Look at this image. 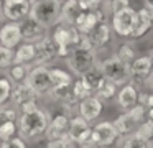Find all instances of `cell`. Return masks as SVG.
<instances>
[{
	"label": "cell",
	"instance_id": "d4e9b609",
	"mask_svg": "<svg viewBox=\"0 0 153 148\" xmlns=\"http://www.w3.org/2000/svg\"><path fill=\"white\" fill-rule=\"evenodd\" d=\"M13 62L15 64L33 66L35 62V49L30 43H22L13 49Z\"/></svg>",
	"mask_w": 153,
	"mask_h": 148
},
{
	"label": "cell",
	"instance_id": "d6a6232c",
	"mask_svg": "<svg viewBox=\"0 0 153 148\" xmlns=\"http://www.w3.org/2000/svg\"><path fill=\"white\" fill-rule=\"evenodd\" d=\"M12 82L7 77H0V107L8 105L10 102V94H12Z\"/></svg>",
	"mask_w": 153,
	"mask_h": 148
},
{
	"label": "cell",
	"instance_id": "8992f818",
	"mask_svg": "<svg viewBox=\"0 0 153 148\" xmlns=\"http://www.w3.org/2000/svg\"><path fill=\"white\" fill-rule=\"evenodd\" d=\"M122 138L115 132L112 122L102 120L92 127V135H91V143L99 148H112L115 147Z\"/></svg>",
	"mask_w": 153,
	"mask_h": 148
},
{
	"label": "cell",
	"instance_id": "4316f807",
	"mask_svg": "<svg viewBox=\"0 0 153 148\" xmlns=\"http://www.w3.org/2000/svg\"><path fill=\"white\" fill-rule=\"evenodd\" d=\"M114 56H115L117 59H119L120 62H123V64H127V66H130L132 64V61L137 58V48L133 46V43H130V41H123V43H120L119 46H117V49H115V53H114Z\"/></svg>",
	"mask_w": 153,
	"mask_h": 148
},
{
	"label": "cell",
	"instance_id": "1f68e13d",
	"mask_svg": "<svg viewBox=\"0 0 153 148\" xmlns=\"http://www.w3.org/2000/svg\"><path fill=\"white\" fill-rule=\"evenodd\" d=\"M120 148H153L152 141H143L135 135H128V137L122 138V145Z\"/></svg>",
	"mask_w": 153,
	"mask_h": 148
},
{
	"label": "cell",
	"instance_id": "ac0fdd59",
	"mask_svg": "<svg viewBox=\"0 0 153 148\" xmlns=\"http://www.w3.org/2000/svg\"><path fill=\"white\" fill-rule=\"evenodd\" d=\"M153 25V12L146 8H138L135 10V22H133V28L130 33V38L132 39H140L150 31Z\"/></svg>",
	"mask_w": 153,
	"mask_h": 148
},
{
	"label": "cell",
	"instance_id": "ffe728a7",
	"mask_svg": "<svg viewBox=\"0 0 153 148\" xmlns=\"http://www.w3.org/2000/svg\"><path fill=\"white\" fill-rule=\"evenodd\" d=\"M68 123H69V115L64 114V112H59V114L51 115L50 118V125H48V130L45 138L46 140H58V138H64L68 140Z\"/></svg>",
	"mask_w": 153,
	"mask_h": 148
},
{
	"label": "cell",
	"instance_id": "f6af8a7d",
	"mask_svg": "<svg viewBox=\"0 0 153 148\" xmlns=\"http://www.w3.org/2000/svg\"><path fill=\"white\" fill-rule=\"evenodd\" d=\"M28 2H30L31 5H33V3H38V2H40V0H28Z\"/></svg>",
	"mask_w": 153,
	"mask_h": 148
},
{
	"label": "cell",
	"instance_id": "bcb514c9",
	"mask_svg": "<svg viewBox=\"0 0 153 148\" xmlns=\"http://www.w3.org/2000/svg\"><path fill=\"white\" fill-rule=\"evenodd\" d=\"M2 20H4V18H2V15H0V25H2Z\"/></svg>",
	"mask_w": 153,
	"mask_h": 148
},
{
	"label": "cell",
	"instance_id": "484cf974",
	"mask_svg": "<svg viewBox=\"0 0 153 148\" xmlns=\"http://www.w3.org/2000/svg\"><path fill=\"white\" fill-rule=\"evenodd\" d=\"M81 82H82L84 86H86L87 89H89L91 92H96L97 89L100 87V86L105 82V79H104L102 72H100V69L97 68V66H94L92 69H89V71H86L82 76H81Z\"/></svg>",
	"mask_w": 153,
	"mask_h": 148
},
{
	"label": "cell",
	"instance_id": "7bdbcfd3",
	"mask_svg": "<svg viewBox=\"0 0 153 148\" xmlns=\"http://www.w3.org/2000/svg\"><path fill=\"white\" fill-rule=\"evenodd\" d=\"M77 148H99V147H96V145L89 143V145H82V147H77Z\"/></svg>",
	"mask_w": 153,
	"mask_h": 148
},
{
	"label": "cell",
	"instance_id": "8d00e7d4",
	"mask_svg": "<svg viewBox=\"0 0 153 148\" xmlns=\"http://www.w3.org/2000/svg\"><path fill=\"white\" fill-rule=\"evenodd\" d=\"M104 7H105L109 15H114V13L122 12V10L128 8V7H132V5H130V0H110V2Z\"/></svg>",
	"mask_w": 153,
	"mask_h": 148
},
{
	"label": "cell",
	"instance_id": "6da1fadb",
	"mask_svg": "<svg viewBox=\"0 0 153 148\" xmlns=\"http://www.w3.org/2000/svg\"><path fill=\"white\" fill-rule=\"evenodd\" d=\"M50 118L51 114L43 107L40 110L33 112V114L18 115L17 128L20 138H23L25 141H38L41 138H45L48 125H50Z\"/></svg>",
	"mask_w": 153,
	"mask_h": 148
},
{
	"label": "cell",
	"instance_id": "603a6c76",
	"mask_svg": "<svg viewBox=\"0 0 153 148\" xmlns=\"http://www.w3.org/2000/svg\"><path fill=\"white\" fill-rule=\"evenodd\" d=\"M84 13V10L79 7L77 0H63L61 2V13H59V22L66 25H76L77 18Z\"/></svg>",
	"mask_w": 153,
	"mask_h": 148
},
{
	"label": "cell",
	"instance_id": "e0dca14e",
	"mask_svg": "<svg viewBox=\"0 0 153 148\" xmlns=\"http://www.w3.org/2000/svg\"><path fill=\"white\" fill-rule=\"evenodd\" d=\"M86 38H87V41L91 43L94 51L99 53L100 49L107 48V46L112 43V38H114V33H112V30H110L109 22L97 25L89 35H86Z\"/></svg>",
	"mask_w": 153,
	"mask_h": 148
},
{
	"label": "cell",
	"instance_id": "5b68a950",
	"mask_svg": "<svg viewBox=\"0 0 153 148\" xmlns=\"http://www.w3.org/2000/svg\"><path fill=\"white\" fill-rule=\"evenodd\" d=\"M97 68L100 69L104 79L107 82H110V84L117 86V87H122L123 84L130 82V66L120 62L114 54L99 61Z\"/></svg>",
	"mask_w": 153,
	"mask_h": 148
},
{
	"label": "cell",
	"instance_id": "9c48e42d",
	"mask_svg": "<svg viewBox=\"0 0 153 148\" xmlns=\"http://www.w3.org/2000/svg\"><path fill=\"white\" fill-rule=\"evenodd\" d=\"M31 10V3L28 0H5L0 5V15L5 22L22 23Z\"/></svg>",
	"mask_w": 153,
	"mask_h": 148
},
{
	"label": "cell",
	"instance_id": "4fadbf2b",
	"mask_svg": "<svg viewBox=\"0 0 153 148\" xmlns=\"http://www.w3.org/2000/svg\"><path fill=\"white\" fill-rule=\"evenodd\" d=\"M25 84L30 86L40 95V99H43L50 92V89L53 87L50 81V76H48V68H43V66H31Z\"/></svg>",
	"mask_w": 153,
	"mask_h": 148
},
{
	"label": "cell",
	"instance_id": "d590c367",
	"mask_svg": "<svg viewBox=\"0 0 153 148\" xmlns=\"http://www.w3.org/2000/svg\"><path fill=\"white\" fill-rule=\"evenodd\" d=\"M13 64V49L0 46V71H7Z\"/></svg>",
	"mask_w": 153,
	"mask_h": 148
},
{
	"label": "cell",
	"instance_id": "4dcf8cb0",
	"mask_svg": "<svg viewBox=\"0 0 153 148\" xmlns=\"http://www.w3.org/2000/svg\"><path fill=\"white\" fill-rule=\"evenodd\" d=\"M71 94H73V97L76 99L77 102L79 100H82V99H86V97H91V95H94L92 92L89 91V89L86 87V86L81 82V79L77 77V79H74V82L71 84Z\"/></svg>",
	"mask_w": 153,
	"mask_h": 148
},
{
	"label": "cell",
	"instance_id": "8fae6325",
	"mask_svg": "<svg viewBox=\"0 0 153 148\" xmlns=\"http://www.w3.org/2000/svg\"><path fill=\"white\" fill-rule=\"evenodd\" d=\"M107 16H109V13H107L105 7L102 5L100 8L92 10V12H84L82 15L77 18L74 28L79 31L81 36H86V35H89L97 25H100V23H107Z\"/></svg>",
	"mask_w": 153,
	"mask_h": 148
},
{
	"label": "cell",
	"instance_id": "83f0119b",
	"mask_svg": "<svg viewBox=\"0 0 153 148\" xmlns=\"http://www.w3.org/2000/svg\"><path fill=\"white\" fill-rule=\"evenodd\" d=\"M30 68L31 66H25V64H12L10 68L7 69V76L5 77L12 82V84H22V82L27 81V76L30 72Z\"/></svg>",
	"mask_w": 153,
	"mask_h": 148
},
{
	"label": "cell",
	"instance_id": "7c38bea8",
	"mask_svg": "<svg viewBox=\"0 0 153 148\" xmlns=\"http://www.w3.org/2000/svg\"><path fill=\"white\" fill-rule=\"evenodd\" d=\"M152 56L150 54H140L130 64V82L137 87H142L146 82V79L152 77Z\"/></svg>",
	"mask_w": 153,
	"mask_h": 148
},
{
	"label": "cell",
	"instance_id": "c3c4849f",
	"mask_svg": "<svg viewBox=\"0 0 153 148\" xmlns=\"http://www.w3.org/2000/svg\"><path fill=\"white\" fill-rule=\"evenodd\" d=\"M2 2H5V0H2Z\"/></svg>",
	"mask_w": 153,
	"mask_h": 148
},
{
	"label": "cell",
	"instance_id": "3957f363",
	"mask_svg": "<svg viewBox=\"0 0 153 148\" xmlns=\"http://www.w3.org/2000/svg\"><path fill=\"white\" fill-rule=\"evenodd\" d=\"M64 59H66L68 69H69L71 74L81 77L86 71H89L94 66H97V62H99V53H96L94 49L82 48V46H76Z\"/></svg>",
	"mask_w": 153,
	"mask_h": 148
},
{
	"label": "cell",
	"instance_id": "cb8c5ba5",
	"mask_svg": "<svg viewBox=\"0 0 153 148\" xmlns=\"http://www.w3.org/2000/svg\"><path fill=\"white\" fill-rule=\"evenodd\" d=\"M48 76L53 87H71L74 82V76L61 68H48Z\"/></svg>",
	"mask_w": 153,
	"mask_h": 148
},
{
	"label": "cell",
	"instance_id": "d6986e66",
	"mask_svg": "<svg viewBox=\"0 0 153 148\" xmlns=\"http://www.w3.org/2000/svg\"><path fill=\"white\" fill-rule=\"evenodd\" d=\"M18 45H22L20 23H12V22L2 23L0 25V46L15 49Z\"/></svg>",
	"mask_w": 153,
	"mask_h": 148
},
{
	"label": "cell",
	"instance_id": "7a4b0ae2",
	"mask_svg": "<svg viewBox=\"0 0 153 148\" xmlns=\"http://www.w3.org/2000/svg\"><path fill=\"white\" fill-rule=\"evenodd\" d=\"M50 38L58 48V56L59 58H66L81 41V35L73 25H66L63 22H58L56 25L51 28Z\"/></svg>",
	"mask_w": 153,
	"mask_h": 148
},
{
	"label": "cell",
	"instance_id": "60d3db41",
	"mask_svg": "<svg viewBox=\"0 0 153 148\" xmlns=\"http://www.w3.org/2000/svg\"><path fill=\"white\" fill-rule=\"evenodd\" d=\"M73 145L64 138H58V140H46V148H71Z\"/></svg>",
	"mask_w": 153,
	"mask_h": 148
},
{
	"label": "cell",
	"instance_id": "5bb4252c",
	"mask_svg": "<svg viewBox=\"0 0 153 148\" xmlns=\"http://www.w3.org/2000/svg\"><path fill=\"white\" fill-rule=\"evenodd\" d=\"M138 91L140 89L137 87L135 84L132 82H127L123 84L122 87L117 89V94H115V105L123 112H128L130 109H133L137 104H138Z\"/></svg>",
	"mask_w": 153,
	"mask_h": 148
},
{
	"label": "cell",
	"instance_id": "b9f144b4",
	"mask_svg": "<svg viewBox=\"0 0 153 148\" xmlns=\"http://www.w3.org/2000/svg\"><path fill=\"white\" fill-rule=\"evenodd\" d=\"M143 8L152 10V12H153V3H152V0H143Z\"/></svg>",
	"mask_w": 153,
	"mask_h": 148
},
{
	"label": "cell",
	"instance_id": "836d02e7",
	"mask_svg": "<svg viewBox=\"0 0 153 148\" xmlns=\"http://www.w3.org/2000/svg\"><path fill=\"white\" fill-rule=\"evenodd\" d=\"M18 135L17 122H7V123L0 125V141H7L10 138Z\"/></svg>",
	"mask_w": 153,
	"mask_h": 148
},
{
	"label": "cell",
	"instance_id": "f546056e",
	"mask_svg": "<svg viewBox=\"0 0 153 148\" xmlns=\"http://www.w3.org/2000/svg\"><path fill=\"white\" fill-rule=\"evenodd\" d=\"M135 137H138L140 140L143 141H152V137H153V120L152 118H146L145 122H142V123L137 127L135 130Z\"/></svg>",
	"mask_w": 153,
	"mask_h": 148
},
{
	"label": "cell",
	"instance_id": "7402d4cb",
	"mask_svg": "<svg viewBox=\"0 0 153 148\" xmlns=\"http://www.w3.org/2000/svg\"><path fill=\"white\" fill-rule=\"evenodd\" d=\"M112 125H114V128H115V132L119 133V137L125 138V137H128V135L135 133L137 127H138L140 123L133 118V115L130 114V112H122V114L112 122Z\"/></svg>",
	"mask_w": 153,
	"mask_h": 148
},
{
	"label": "cell",
	"instance_id": "7dc6e473",
	"mask_svg": "<svg viewBox=\"0 0 153 148\" xmlns=\"http://www.w3.org/2000/svg\"><path fill=\"white\" fill-rule=\"evenodd\" d=\"M0 5H2V0H0Z\"/></svg>",
	"mask_w": 153,
	"mask_h": 148
},
{
	"label": "cell",
	"instance_id": "ab89813d",
	"mask_svg": "<svg viewBox=\"0 0 153 148\" xmlns=\"http://www.w3.org/2000/svg\"><path fill=\"white\" fill-rule=\"evenodd\" d=\"M77 3L84 12H92V10H97L102 7L100 0H77Z\"/></svg>",
	"mask_w": 153,
	"mask_h": 148
},
{
	"label": "cell",
	"instance_id": "9a60e30c",
	"mask_svg": "<svg viewBox=\"0 0 153 148\" xmlns=\"http://www.w3.org/2000/svg\"><path fill=\"white\" fill-rule=\"evenodd\" d=\"M20 33H22V41L33 45V43L40 41L45 36L50 35V30H46L43 25H40L36 20L27 16V18L20 23Z\"/></svg>",
	"mask_w": 153,
	"mask_h": 148
},
{
	"label": "cell",
	"instance_id": "44dd1931",
	"mask_svg": "<svg viewBox=\"0 0 153 148\" xmlns=\"http://www.w3.org/2000/svg\"><path fill=\"white\" fill-rule=\"evenodd\" d=\"M31 100L40 102L41 99L28 84L22 82V84L12 86V94H10V105L12 107L18 109L22 104H27V102H31Z\"/></svg>",
	"mask_w": 153,
	"mask_h": 148
},
{
	"label": "cell",
	"instance_id": "f35d334b",
	"mask_svg": "<svg viewBox=\"0 0 153 148\" xmlns=\"http://www.w3.org/2000/svg\"><path fill=\"white\" fill-rule=\"evenodd\" d=\"M40 109H41L40 102H38V100H31V102H27V104H22L17 110H18V114H20V115H27V114H33V112L40 110Z\"/></svg>",
	"mask_w": 153,
	"mask_h": 148
},
{
	"label": "cell",
	"instance_id": "ee69618b",
	"mask_svg": "<svg viewBox=\"0 0 153 148\" xmlns=\"http://www.w3.org/2000/svg\"><path fill=\"white\" fill-rule=\"evenodd\" d=\"M109 2H110V0H100V3H102V5H107Z\"/></svg>",
	"mask_w": 153,
	"mask_h": 148
},
{
	"label": "cell",
	"instance_id": "ba28073f",
	"mask_svg": "<svg viewBox=\"0 0 153 148\" xmlns=\"http://www.w3.org/2000/svg\"><path fill=\"white\" fill-rule=\"evenodd\" d=\"M35 49V62L33 66H43V68H51V64L59 59L58 56V48L53 43V39L50 38V35L45 36L43 39L33 43Z\"/></svg>",
	"mask_w": 153,
	"mask_h": 148
},
{
	"label": "cell",
	"instance_id": "e575fe53",
	"mask_svg": "<svg viewBox=\"0 0 153 148\" xmlns=\"http://www.w3.org/2000/svg\"><path fill=\"white\" fill-rule=\"evenodd\" d=\"M18 110L12 105H4L0 107V125L7 123V122H17L18 118Z\"/></svg>",
	"mask_w": 153,
	"mask_h": 148
},
{
	"label": "cell",
	"instance_id": "f1b7e54d",
	"mask_svg": "<svg viewBox=\"0 0 153 148\" xmlns=\"http://www.w3.org/2000/svg\"><path fill=\"white\" fill-rule=\"evenodd\" d=\"M117 86L110 84V82H104L102 86H100L99 89H97L96 92H94V97L97 99V100H100L102 104H107V102H112L114 99H115V94H117Z\"/></svg>",
	"mask_w": 153,
	"mask_h": 148
},
{
	"label": "cell",
	"instance_id": "74e56055",
	"mask_svg": "<svg viewBox=\"0 0 153 148\" xmlns=\"http://www.w3.org/2000/svg\"><path fill=\"white\" fill-rule=\"evenodd\" d=\"M0 148H28V145L23 138L13 137L7 141H0Z\"/></svg>",
	"mask_w": 153,
	"mask_h": 148
},
{
	"label": "cell",
	"instance_id": "30bf717a",
	"mask_svg": "<svg viewBox=\"0 0 153 148\" xmlns=\"http://www.w3.org/2000/svg\"><path fill=\"white\" fill-rule=\"evenodd\" d=\"M133 22H135V10L132 7L117 12L110 15V30L114 35L120 36V38H130V33L133 28Z\"/></svg>",
	"mask_w": 153,
	"mask_h": 148
},
{
	"label": "cell",
	"instance_id": "277c9868",
	"mask_svg": "<svg viewBox=\"0 0 153 148\" xmlns=\"http://www.w3.org/2000/svg\"><path fill=\"white\" fill-rule=\"evenodd\" d=\"M61 2L63 0H40L38 3L31 5V10H30V15L28 16L36 20L46 30H51L59 22Z\"/></svg>",
	"mask_w": 153,
	"mask_h": 148
},
{
	"label": "cell",
	"instance_id": "2e32d148",
	"mask_svg": "<svg viewBox=\"0 0 153 148\" xmlns=\"http://www.w3.org/2000/svg\"><path fill=\"white\" fill-rule=\"evenodd\" d=\"M76 110H77V115H79L82 120H86L87 123H91V122L97 120V118L100 117V114H102V110H104V104L100 100H97L94 95H91V97H86V99L77 102Z\"/></svg>",
	"mask_w": 153,
	"mask_h": 148
},
{
	"label": "cell",
	"instance_id": "52a82bcc",
	"mask_svg": "<svg viewBox=\"0 0 153 148\" xmlns=\"http://www.w3.org/2000/svg\"><path fill=\"white\" fill-rule=\"evenodd\" d=\"M91 135H92V125L87 123L86 120L79 117V115H73L69 117V123H68V141L71 145H89L91 143Z\"/></svg>",
	"mask_w": 153,
	"mask_h": 148
}]
</instances>
